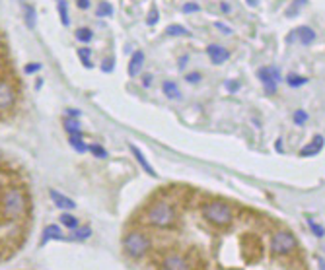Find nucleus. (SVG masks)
<instances>
[{
    "label": "nucleus",
    "mask_w": 325,
    "mask_h": 270,
    "mask_svg": "<svg viewBox=\"0 0 325 270\" xmlns=\"http://www.w3.org/2000/svg\"><path fill=\"white\" fill-rule=\"evenodd\" d=\"M64 130L68 132V136H82V126H80V121H76V119H64Z\"/></svg>",
    "instance_id": "f3484780"
},
{
    "label": "nucleus",
    "mask_w": 325,
    "mask_h": 270,
    "mask_svg": "<svg viewBox=\"0 0 325 270\" xmlns=\"http://www.w3.org/2000/svg\"><path fill=\"white\" fill-rule=\"evenodd\" d=\"M220 10L224 12V14H230V10H232L230 4H228V2H222V4H220Z\"/></svg>",
    "instance_id": "ea45409f"
},
{
    "label": "nucleus",
    "mask_w": 325,
    "mask_h": 270,
    "mask_svg": "<svg viewBox=\"0 0 325 270\" xmlns=\"http://www.w3.org/2000/svg\"><path fill=\"white\" fill-rule=\"evenodd\" d=\"M166 35H169V37H191V32L187 28H183V25L173 23V25L166 28Z\"/></svg>",
    "instance_id": "6ab92c4d"
},
{
    "label": "nucleus",
    "mask_w": 325,
    "mask_h": 270,
    "mask_svg": "<svg viewBox=\"0 0 325 270\" xmlns=\"http://www.w3.org/2000/svg\"><path fill=\"white\" fill-rule=\"evenodd\" d=\"M158 20H160L158 10H156V8H152V10H150V14H148V18H146V23H148V25H156Z\"/></svg>",
    "instance_id": "2f4dec72"
},
{
    "label": "nucleus",
    "mask_w": 325,
    "mask_h": 270,
    "mask_svg": "<svg viewBox=\"0 0 325 270\" xmlns=\"http://www.w3.org/2000/svg\"><path fill=\"white\" fill-rule=\"evenodd\" d=\"M51 239H55V241H66L68 237H64L63 231H61V228H59V226H47V228L43 229L41 245H47Z\"/></svg>",
    "instance_id": "ddd939ff"
},
{
    "label": "nucleus",
    "mask_w": 325,
    "mask_h": 270,
    "mask_svg": "<svg viewBox=\"0 0 325 270\" xmlns=\"http://www.w3.org/2000/svg\"><path fill=\"white\" fill-rule=\"evenodd\" d=\"M201 214L214 228H228L234 222V210L224 200H207L201 208Z\"/></svg>",
    "instance_id": "7ed1b4c3"
},
{
    "label": "nucleus",
    "mask_w": 325,
    "mask_h": 270,
    "mask_svg": "<svg viewBox=\"0 0 325 270\" xmlns=\"http://www.w3.org/2000/svg\"><path fill=\"white\" fill-rule=\"evenodd\" d=\"M152 82H154L152 74H142V86H144V88H150V86H152Z\"/></svg>",
    "instance_id": "e433bc0d"
},
{
    "label": "nucleus",
    "mask_w": 325,
    "mask_h": 270,
    "mask_svg": "<svg viewBox=\"0 0 325 270\" xmlns=\"http://www.w3.org/2000/svg\"><path fill=\"white\" fill-rule=\"evenodd\" d=\"M308 224H310V228H312V231H314V235H317V237H323V226L315 224L312 218H308Z\"/></svg>",
    "instance_id": "7c9ffc66"
},
{
    "label": "nucleus",
    "mask_w": 325,
    "mask_h": 270,
    "mask_svg": "<svg viewBox=\"0 0 325 270\" xmlns=\"http://www.w3.org/2000/svg\"><path fill=\"white\" fill-rule=\"evenodd\" d=\"M224 86H226V88H228V92H232V94H234V92H238V90H240V82H236V80H228V82L224 84Z\"/></svg>",
    "instance_id": "c9c22d12"
},
{
    "label": "nucleus",
    "mask_w": 325,
    "mask_h": 270,
    "mask_svg": "<svg viewBox=\"0 0 325 270\" xmlns=\"http://www.w3.org/2000/svg\"><path fill=\"white\" fill-rule=\"evenodd\" d=\"M39 70H41V64L39 63H30V64H26V68H23L26 74H35V72H39Z\"/></svg>",
    "instance_id": "473e14b6"
},
{
    "label": "nucleus",
    "mask_w": 325,
    "mask_h": 270,
    "mask_svg": "<svg viewBox=\"0 0 325 270\" xmlns=\"http://www.w3.org/2000/svg\"><path fill=\"white\" fill-rule=\"evenodd\" d=\"M88 152L94 157H97V159H105L107 157V150L102 144H88Z\"/></svg>",
    "instance_id": "b1692460"
},
{
    "label": "nucleus",
    "mask_w": 325,
    "mask_h": 270,
    "mask_svg": "<svg viewBox=\"0 0 325 270\" xmlns=\"http://www.w3.org/2000/svg\"><path fill=\"white\" fill-rule=\"evenodd\" d=\"M277 150L283 152V142H281V140H277Z\"/></svg>",
    "instance_id": "37998d69"
},
{
    "label": "nucleus",
    "mask_w": 325,
    "mask_h": 270,
    "mask_svg": "<svg viewBox=\"0 0 325 270\" xmlns=\"http://www.w3.org/2000/svg\"><path fill=\"white\" fill-rule=\"evenodd\" d=\"M18 101V92L8 80L0 78V111H8Z\"/></svg>",
    "instance_id": "0eeeda50"
},
{
    "label": "nucleus",
    "mask_w": 325,
    "mask_h": 270,
    "mask_svg": "<svg viewBox=\"0 0 325 270\" xmlns=\"http://www.w3.org/2000/svg\"><path fill=\"white\" fill-rule=\"evenodd\" d=\"M129 148H131V152H133V156L137 157V161H138V164H140V167H142V169L146 171L148 175H150V177H158V173H156V171H154V167H152V166H150V164H148V161H146V157L142 156V152L138 150L137 146H133V144H131V146H129Z\"/></svg>",
    "instance_id": "2eb2a0df"
},
{
    "label": "nucleus",
    "mask_w": 325,
    "mask_h": 270,
    "mask_svg": "<svg viewBox=\"0 0 325 270\" xmlns=\"http://www.w3.org/2000/svg\"><path fill=\"white\" fill-rule=\"evenodd\" d=\"M61 224L66 226L68 229L78 228V220L74 218V216H70V214H63V216H61Z\"/></svg>",
    "instance_id": "c85d7f7f"
},
{
    "label": "nucleus",
    "mask_w": 325,
    "mask_h": 270,
    "mask_svg": "<svg viewBox=\"0 0 325 270\" xmlns=\"http://www.w3.org/2000/svg\"><path fill=\"white\" fill-rule=\"evenodd\" d=\"M214 25H216V28H218V32H222V33H232V30H230V28H228V25H224V23H222V21H216V23H214Z\"/></svg>",
    "instance_id": "58836bf2"
},
{
    "label": "nucleus",
    "mask_w": 325,
    "mask_h": 270,
    "mask_svg": "<svg viewBox=\"0 0 325 270\" xmlns=\"http://www.w3.org/2000/svg\"><path fill=\"white\" fill-rule=\"evenodd\" d=\"M162 92H164V95H166L168 99H179V97H181L178 84L171 82V80H166V82L162 84Z\"/></svg>",
    "instance_id": "dca6fc26"
},
{
    "label": "nucleus",
    "mask_w": 325,
    "mask_h": 270,
    "mask_svg": "<svg viewBox=\"0 0 325 270\" xmlns=\"http://www.w3.org/2000/svg\"><path fill=\"white\" fill-rule=\"evenodd\" d=\"M113 68H115V59H113V57L104 59V63H102V72L109 74V72H113Z\"/></svg>",
    "instance_id": "c756f323"
},
{
    "label": "nucleus",
    "mask_w": 325,
    "mask_h": 270,
    "mask_svg": "<svg viewBox=\"0 0 325 270\" xmlns=\"http://www.w3.org/2000/svg\"><path fill=\"white\" fill-rule=\"evenodd\" d=\"M271 253L274 257H288L298 249V241L294 237V233L286 229H277L271 235Z\"/></svg>",
    "instance_id": "39448f33"
},
{
    "label": "nucleus",
    "mask_w": 325,
    "mask_h": 270,
    "mask_svg": "<svg viewBox=\"0 0 325 270\" xmlns=\"http://www.w3.org/2000/svg\"><path fill=\"white\" fill-rule=\"evenodd\" d=\"M144 222L158 229H169L178 222V210L166 198H156L144 212Z\"/></svg>",
    "instance_id": "f03ea898"
},
{
    "label": "nucleus",
    "mask_w": 325,
    "mask_h": 270,
    "mask_svg": "<svg viewBox=\"0 0 325 270\" xmlns=\"http://www.w3.org/2000/svg\"><path fill=\"white\" fill-rule=\"evenodd\" d=\"M4 57V45H2V41H0V59Z\"/></svg>",
    "instance_id": "c03bdc74"
},
{
    "label": "nucleus",
    "mask_w": 325,
    "mask_h": 270,
    "mask_svg": "<svg viewBox=\"0 0 325 270\" xmlns=\"http://www.w3.org/2000/svg\"><path fill=\"white\" fill-rule=\"evenodd\" d=\"M323 150V136L321 134H315L314 140H312V144L304 146L302 150H300V156L306 157V156H317L319 152Z\"/></svg>",
    "instance_id": "9d476101"
},
{
    "label": "nucleus",
    "mask_w": 325,
    "mask_h": 270,
    "mask_svg": "<svg viewBox=\"0 0 325 270\" xmlns=\"http://www.w3.org/2000/svg\"><path fill=\"white\" fill-rule=\"evenodd\" d=\"M257 78L263 82L267 94H274L277 92V84L281 80V74H279L277 66H263V68L257 70Z\"/></svg>",
    "instance_id": "423d86ee"
},
{
    "label": "nucleus",
    "mask_w": 325,
    "mask_h": 270,
    "mask_svg": "<svg viewBox=\"0 0 325 270\" xmlns=\"http://www.w3.org/2000/svg\"><path fill=\"white\" fill-rule=\"evenodd\" d=\"M68 144L72 146L78 154L88 152V144L84 142V138H82V136H68Z\"/></svg>",
    "instance_id": "aec40b11"
},
{
    "label": "nucleus",
    "mask_w": 325,
    "mask_h": 270,
    "mask_svg": "<svg viewBox=\"0 0 325 270\" xmlns=\"http://www.w3.org/2000/svg\"><path fill=\"white\" fill-rule=\"evenodd\" d=\"M78 57H80V61H82V64H84L86 68H94V63L90 61V57H92V51H90V49H86V47L78 49Z\"/></svg>",
    "instance_id": "bb28decb"
},
{
    "label": "nucleus",
    "mask_w": 325,
    "mask_h": 270,
    "mask_svg": "<svg viewBox=\"0 0 325 270\" xmlns=\"http://www.w3.org/2000/svg\"><path fill=\"white\" fill-rule=\"evenodd\" d=\"M292 119H294V123H296L298 126H304L306 123H308V119H310V117H308V113H306L304 109H298V111L294 113Z\"/></svg>",
    "instance_id": "cd10ccee"
},
{
    "label": "nucleus",
    "mask_w": 325,
    "mask_h": 270,
    "mask_svg": "<svg viewBox=\"0 0 325 270\" xmlns=\"http://www.w3.org/2000/svg\"><path fill=\"white\" fill-rule=\"evenodd\" d=\"M66 113L70 115V117H78V115H80V111H78V109H68Z\"/></svg>",
    "instance_id": "79ce46f5"
},
{
    "label": "nucleus",
    "mask_w": 325,
    "mask_h": 270,
    "mask_svg": "<svg viewBox=\"0 0 325 270\" xmlns=\"http://www.w3.org/2000/svg\"><path fill=\"white\" fill-rule=\"evenodd\" d=\"M95 16H97V18H109V16H113V6H111L109 2H99V4H97V10H95Z\"/></svg>",
    "instance_id": "5701e85b"
},
{
    "label": "nucleus",
    "mask_w": 325,
    "mask_h": 270,
    "mask_svg": "<svg viewBox=\"0 0 325 270\" xmlns=\"http://www.w3.org/2000/svg\"><path fill=\"white\" fill-rule=\"evenodd\" d=\"M294 33H296V37L300 39V43H302V45H310V43H314L315 37H317L314 30H312V28H308V25L296 28V30H294Z\"/></svg>",
    "instance_id": "4468645a"
},
{
    "label": "nucleus",
    "mask_w": 325,
    "mask_h": 270,
    "mask_svg": "<svg viewBox=\"0 0 325 270\" xmlns=\"http://www.w3.org/2000/svg\"><path fill=\"white\" fill-rule=\"evenodd\" d=\"M57 6H59V16H61L63 25H68V23H70V18H68V4H66V0H59Z\"/></svg>",
    "instance_id": "393cba45"
},
{
    "label": "nucleus",
    "mask_w": 325,
    "mask_h": 270,
    "mask_svg": "<svg viewBox=\"0 0 325 270\" xmlns=\"http://www.w3.org/2000/svg\"><path fill=\"white\" fill-rule=\"evenodd\" d=\"M187 61H189L187 55H185V57H181V59H179V63H178V66H179V68H185V64H187Z\"/></svg>",
    "instance_id": "a19ab883"
},
{
    "label": "nucleus",
    "mask_w": 325,
    "mask_h": 270,
    "mask_svg": "<svg viewBox=\"0 0 325 270\" xmlns=\"http://www.w3.org/2000/svg\"><path fill=\"white\" fill-rule=\"evenodd\" d=\"M23 21H26V25L30 28V30H35V23H37V12L33 6H23Z\"/></svg>",
    "instance_id": "a211bd4d"
},
{
    "label": "nucleus",
    "mask_w": 325,
    "mask_h": 270,
    "mask_svg": "<svg viewBox=\"0 0 325 270\" xmlns=\"http://www.w3.org/2000/svg\"><path fill=\"white\" fill-rule=\"evenodd\" d=\"M74 35H76V39L80 43H90L92 37H94V32H92L90 28H78V30L74 32Z\"/></svg>",
    "instance_id": "4be33fe9"
},
{
    "label": "nucleus",
    "mask_w": 325,
    "mask_h": 270,
    "mask_svg": "<svg viewBox=\"0 0 325 270\" xmlns=\"http://www.w3.org/2000/svg\"><path fill=\"white\" fill-rule=\"evenodd\" d=\"M142 64H144V51H135V55L131 57V61H129V76H138L140 70H142Z\"/></svg>",
    "instance_id": "9b49d317"
},
{
    "label": "nucleus",
    "mask_w": 325,
    "mask_h": 270,
    "mask_svg": "<svg viewBox=\"0 0 325 270\" xmlns=\"http://www.w3.org/2000/svg\"><path fill=\"white\" fill-rule=\"evenodd\" d=\"M0 214L8 222H20L28 216V197L20 187L8 185L0 193Z\"/></svg>",
    "instance_id": "f257e3e1"
},
{
    "label": "nucleus",
    "mask_w": 325,
    "mask_h": 270,
    "mask_svg": "<svg viewBox=\"0 0 325 270\" xmlns=\"http://www.w3.org/2000/svg\"><path fill=\"white\" fill-rule=\"evenodd\" d=\"M247 4L249 6H257V0H247Z\"/></svg>",
    "instance_id": "a18cd8bd"
},
{
    "label": "nucleus",
    "mask_w": 325,
    "mask_h": 270,
    "mask_svg": "<svg viewBox=\"0 0 325 270\" xmlns=\"http://www.w3.org/2000/svg\"><path fill=\"white\" fill-rule=\"evenodd\" d=\"M92 235V229L88 228V226H82V228H74L72 229V235L68 239H74V241H84Z\"/></svg>",
    "instance_id": "412c9836"
},
{
    "label": "nucleus",
    "mask_w": 325,
    "mask_h": 270,
    "mask_svg": "<svg viewBox=\"0 0 325 270\" xmlns=\"http://www.w3.org/2000/svg\"><path fill=\"white\" fill-rule=\"evenodd\" d=\"M76 6H78L80 10H88V8H90V0H76Z\"/></svg>",
    "instance_id": "4c0bfd02"
},
{
    "label": "nucleus",
    "mask_w": 325,
    "mask_h": 270,
    "mask_svg": "<svg viewBox=\"0 0 325 270\" xmlns=\"http://www.w3.org/2000/svg\"><path fill=\"white\" fill-rule=\"evenodd\" d=\"M49 195H51L53 202H55V206L61 208V210H74L76 208V204H74L72 198L64 197V195H61V193H57V191H49Z\"/></svg>",
    "instance_id": "f8f14e48"
},
{
    "label": "nucleus",
    "mask_w": 325,
    "mask_h": 270,
    "mask_svg": "<svg viewBox=\"0 0 325 270\" xmlns=\"http://www.w3.org/2000/svg\"><path fill=\"white\" fill-rule=\"evenodd\" d=\"M150 247H152V241H150V237H148L144 231L133 229V231H129L125 237H123V249H125V253L131 259H135V260L146 257Z\"/></svg>",
    "instance_id": "20e7f679"
},
{
    "label": "nucleus",
    "mask_w": 325,
    "mask_h": 270,
    "mask_svg": "<svg viewBox=\"0 0 325 270\" xmlns=\"http://www.w3.org/2000/svg\"><path fill=\"white\" fill-rule=\"evenodd\" d=\"M201 6L197 2H187V4H183V12L185 14H193V12H199Z\"/></svg>",
    "instance_id": "72a5a7b5"
},
{
    "label": "nucleus",
    "mask_w": 325,
    "mask_h": 270,
    "mask_svg": "<svg viewBox=\"0 0 325 270\" xmlns=\"http://www.w3.org/2000/svg\"><path fill=\"white\" fill-rule=\"evenodd\" d=\"M286 84H288L290 88H300V86H306V84H308V78L298 76V74H290V76L286 78Z\"/></svg>",
    "instance_id": "a878e982"
},
{
    "label": "nucleus",
    "mask_w": 325,
    "mask_h": 270,
    "mask_svg": "<svg viewBox=\"0 0 325 270\" xmlns=\"http://www.w3.org/2000/svg\"><path fill=\"white\" fill-rule=\"evenodd\" d=\"M162 270H191V262L181 253H168L162 259Z\"/></svg>",
    "instance_id": "6e6552de"
},
{
    "label": "nucleus",
    "mask_w": 325,
    "mask_h": 270,
    "mask_svg": "<svg viewBox=\"0 0 325 270\" xmlns=\"http://www.w3.org/2000/svg\"><path fill=\"white\" fill-rule=\"evenodd\" d=\"M201 76L199 72H189V74H185V82H189V84H199L201 82Z\"/></svg>",
    "instance_id": "f704fd0d"
},
{
    "label": "nucleus",
    "mask_w": 325,
    "mask_h": 270,
    "mask_svg": "<svg viewBox=\"0 0 325 270\" xmlns=\"http://www.w3.org/2000/svg\"><path fill=\"white\" fill-rule=\"evenodd\" d=\"M207 55H209L210 63L216 64V66H220V64H224L230 59V51L220 47V45H209L207 47Z\"/></svg>",
    "instance_id": "1a4fd4ad"
}]
</instances>
